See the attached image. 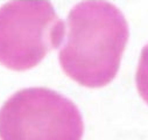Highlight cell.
<instances>
[{"instance_id":"obj_1","label":"cell","mask_w":148,"mask_h":140,"mask_svg":"<svg viewBox=\"0 0 148 140\" xmlns=\"http://www.w3.org/2000/svg\"><path fill=\"white\" fill-rule=\"evenodd\" d=\"M66 25V40L58 54L63 71L83 86L108 84L130 36L123 12L106 0H84L70 10Z\"/></svg>"},{"instance_id":"obj_3","label":"cell","mask_w":148,"mask_h":140,"mask_svg":"<svg viewBox=\"0 0 148 140\" xmlns=\"http://www.w3.org/2000/svg\"><path fill=\"white\" fill-rule=\"evenodd\" d=\"M65 23L49 0H11L0 6V63L28 70L61 47Z\"/></svg>"},{"instance_id":"obj_2","label":"cell","mask_w":148,"mask_h":140,"mask_svg":"<svg viewBox=\"0 0 148 140\" xmlns=\"http://www.w3.org/2000/svg\"><path fill=\"white\" fill-rule=\"evenodd\" d=\"M83 133L76 104L48 88L21 89L0 108L1 140H81Z\"/></svg>"}]
</instances>
